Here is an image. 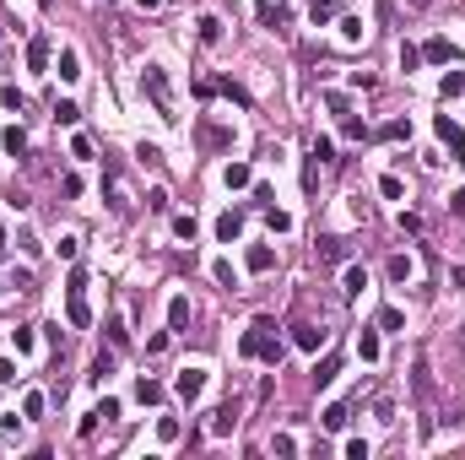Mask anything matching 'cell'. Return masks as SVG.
<instances>
[{
  "mask_svg": "<svg viewBox=\"0 0 465 460\" xmlns=\"http://www.w3.org/2000/svg\"><path fill=\"white\" fill-rule=\"evenodd\" d=\"M271 450H276V455H298V439H292V433H276V439H271Z\"/></svg>",
  "mask_w": 465,
  "mask_h": 460,
  "instance_id": "cell-40",
  "label": "cell"
},
{
  "mask_svg": "<svg viewBox=\"0 0 465 460\" xmlns=\"http://www.w3.org/2000/svg\"><path fill=\"white\" fill-rule=\"evenodd\" d=\"M11 379H17V363H11V357H0V384H11Z\"/></svg>",
  "mask_w": 465,
  "mask_h": 460,
  "instance_id": "cell-47",
  "label": "cell"
},
{
  "mask_svg": "<svg viewBox=\"0 0 465 460\" xmlns=\"http://www.w3.org/2000/svg\"><path fill=\"white\" fill-rule=\"evenodd\" d=\"M411 384H417V396L427 401V352H417V363H411Z\"/></svg>",
  "mask_w": 465,
  "mask_h": 460,
  "instance_id": "cell-27",
  "label": "cell"
},
{
  "mask_svg": "<svg viewBox=\"0 0 465 460\" xmlns=\"http://www.w3.org/2000/svg\"><path fill=\"white\" fill-rule=\"evenodd\" d=\"M136 157H141V163H162V152L152 147V141H141V147H136Z\"/></svg>",
  "mask_w": 465,
  "mask_h": 460,
  "instance_id": "cell-46",
  "label": "cell"
},
{
  "mask_svg": "<svg viewBox=\"0 0 465 460\" xmlns=\"http://www.w3.org/2000/svg\"><path fill=\"white\" fill-rule=\"evenodd\" d=\"M168 325H173V331H184V325H189V298H173V303H168Z\"/></svg>",
  "mask_w": 465,
  "mask_h": 460,
  "instance_id": "cell-21",
  "label": "cell"
},
{
  "mask_svg": "<svg viewBox=\"0 0 465 460\" xmlns=\"http://www.w3.org/2000/svg\"><path fill=\"white\" fill-rule=\"evenodd\" d=\"M136 6H141V11H157V6H162V0H136Z\"/></svg>",
  "mask_w": 465,
  "mask_h": 460,
  "instance_id": "cell-48",
  "label": "cell"
},
{
  "mask_svg": "<svg viewBox=\"0 0 465 460\" xmlns=\"http://www.w3.org/2000/svg\"><path fill=\"white\" fill-rule=\"evenodd\" d=\"M211 276H217L222 287H233V266H227V260H211Z\"/></svg>",
  "mask_w": 465,
  "mask_h": 460,
  "instance_id": "cell-42",
  "label": "cell"
},
{
  "mask_svg": "<svg viewBox=\"0 0 465 460\" xmlns=\"http://www.w3.org/2000/svg\"><path fill=\"white\" fill-rule=\"evenodd\" d=\"M233 428H238V406H233V401L217 406V412H206V433H211V439H233Z\"/></svg>",
  "mask_w": 465,
  "mask_h": 460,
  "instance_id": "cell-5",
  "label": "cell"
},
{
  "mask_svg": "<svg viewBox=\"0 0 465 460\" xmlns=\"http://www.w3.org/2000/svg\"><path fill=\"white\" fill-rule=\"evenodd\" d=\"M195 33H201V43H222V22H217V17H201V22H195Z\"/></svg>",
  "mask_w": 465,
  "mask_h": 460,
  "instance_id": "cell-25",
  "label": "cell"
},
{
  "mask_svg": "<svg viewBox=\"0 0 465 460\" xmlns=\"http://www.w3.org/2000/svg\"><path fill=\"white\" fill-rule=\"evenodd\" d=\"M141 92L152 98L157 120H168V125L179 120V103H173V82H168V71H162V65H146V71H141Z\"/></svg>",
  "mask_w": 465,
  "mask_h": 460,
  "instance_id": "cell-2",
  "label": "cell"
},
{
  "mask_svg": "<svg viewBox=\"0 0 465 460\" xmlns=\"http://www.w3.org/2000/svg\"><path fill=\"white\" fill-rule=\"evenodd\" d=\"M336 6H341V0H308V17H314V27H324V22L336 17Z\"/></svg>",
  "mask_w": 465,
  "mask_h": 460,
  "instance_id": "cell-24",
  "label": "cell"
},
{
  "mask_svg": "<svg viewBox=\"0 0 465 460\" xmlns=\"http://www.w3.org/2000/svg\"><path fill=\"white\" fill-rule=\"evenodd\" d=\"M27 71H49V33H33V43H27Z\"/></svg>",
  "mask_w": 465,
  "mask_h": 460,
  "instance_id": "cell-10",
  "label": "cell"
},
{
  "mask_svg": "<svg viewBox=\"0 0 465 460\" xmlns=\"http://www.w3.org/2000/svg\"><path fill=\"white\" fill-rule=\"evenodd\" d=\"M92 412H98V417H103V422H114V417H120V401H114V396H103V401H98V406H92Z\"/></svg>",
  "mask_w": 465,
  "mask_h": 460,
  "instance_id": "cell-35",
  "label": "cell"
},
{
  "mask_svg": "<svg viewBox=\"0 0 465 460\" xmlns=\"http://www.w3.org/2000/svg\"><path fill=\"white\" fill-rule=\"evenodd\" d=\"M38 6H43V11H49V6H55V0H38Z\"/></svg>",
  "mask_w": 465,
  "mask_h": 460,
  "instance_id": "cell-50",
  "label": "cell"
},
{
  "mask_svg": "<svg viewBox=\"0 0 465 460\" xmlns=\"http://www.w3.org/2000/svg\"><path fill=\"white\" fill-rule=\"evenodd\" d=\"M379 141H411V125H406V120H389V125L379 130Z\"/></svg>",
  "mask_w": 465,
  "mask_h": 460,
  "instance_id": "cell-29",
  "label": "cell"
},
{
  "mask_svg": "<svg viewBox=\"0 0 465 460\" xmlns=\"http://www.w3.org/2000/svg\"><path fill=\"white\" fill-rule=\"evenodd\" d=\"M379 195H385V201H401V195H406V185L395 179V173H385V179H379Z\"/></svg>",
  "mask_w": 465,
  "mask_h": 460,
  "instance_id": "cell-33",
  "label": "cell"
},
{
  "mask_svg": "<svg viewBox=\"0 0 465 460\" xmlns=\"http://www.w3.org/2000/svg\"><path fill=\"white\" fill-rule=\"evenodd\" d=\"M341 450H346V460H368V439H346Z\"/></svg>",
  "mask_w": 465,
  "mask_h": 460,
  "instance_id": "cell-41",
  "label": "cell"
},
{
  "mask_svg": "<svg viewBox=\"0 0 465 460\" xmlns=\"http://www.w3.org/2000/svg\"><path fill=\"white\" fill-rule=\"evenodd\" d=\"M255 17H260V27H287L292 11H287L282 0H255Z\"/></svg>",
  "mask_w": 465,
  "mask_h": 460,
  "instance_id": "cell-8",
  "label": "cell"
},
{
  "mask_svg": "<svg viewBox=\"0 0 465 460\" xmlns=\"http://www.w3.org/2000/svg\"><path fill=\"white\" fill-rule=\"evenodd\" d=\"M0 250H6V222H0Z\"/></svg>",
  "mask_w": 465,
  "mask_h": 460,
  "instance_id": "cell-49",
  "label": "cell"
},
{
  "mask_svg": "<svg viewBox=\"0 0 465 460\" xmlns=\"http://www.w3.org/2000/svg\"><path fill=\"white\" fill-rule=\"evenodd\" d=\"M157 439H162V444H179V422L162 417V422H157Z\"/></svg>",
  "mask_w": 465,
  "mask_h": 460,
  "instance_id": "cell-37",
  "label": "cell"
},
{
  "mask_svg": "<svg viewBox=\"0 0 465 460\" xmlns=\"http://www.w3.org/2000/svg\"><path fill=\"white\" fill-rule=\"evenodd\" d=\"M81 76V55L76 49H60V82H76Z\"/></svg>",
  "mask_w": 465,
  "mask_h": 460,
  "instance_id": "cell-23",
  "label": "cell"
},
{
  "mask_svg": "<svg viewBox=\"0 0 465 460\" xmlns=\"http://www.w3.org/2000/svg\"><path fill=\"white\" fill-rule=\"evenodd\" d=\"M0 141H6V152H11V157H27V130H22V125H11Z\"/></svg>",
  "mask_w": 465,
  "mask_h": 460,
  "instance_id": "cell-20",
  "label": "cell"
},
{
  "mask_svg": "<svg viewBox=\"0 0 465 460\" xmlns=\"http://www.w3.org/2000/svg\"><path fill=\"white\" fill-rule=\"evenodd\" d=\"M460 341H465V325H460Z\"/></svg>",
  "mask_w": 465,
  "mask_h": 460,
  "instance_id": "cell-51",
  "label": "cell"
},
{
  "mask_svg": "<svg viewBox=\"0 0 465 460\" xmlns=\"http://www.w3.org/2000/svg\"><path fill=\"white\" fill-rule=\"evenodd\" d=\"M43 406H49V396H43V390H27V396H22V417L38 422V417H43Z\"/></svg>",
  "mask_w": 465,
  "mask_h": 460,
  "instance_id": "cell-17",
  "label": "cell"
},
{
  "mask_svg": "<svg viewBox=\"0 0 465 460\" xmlns=\"http://www.w3.org/2000/svg\"><path fill=\"white\" fill-rule=\"evenodd\" d=\"M449 217H460V222H465V189H455V195H449Z\"/></svg>",
  "mask_w": 465,
  "mask_h": 460,
  "instance_id": "cell-45",
  "label": "cell"
},
{
  "mask_svg": "<svg viewBox=\"0 0 465 460\" xmlns=\"http://www.w3.org/2000/svg\"><path fill=\"white\" fill-rule=\"evenodd\" d=\"M0 103H6V108H17V114H22V103H27V98H22L17 87H6V92H0Z\"/></svg>",
  "mask_w": 465,
  "mask_h": 460,
  "instance_id": "cell-43",
  "label": "cell"
},
{
  "mask_svg": "<svg viewBox=\"0 0 465 460\" xmlns=\"http://www.w3.org/2000/svg\"><path fill=\"white\" fill-rule=\"evenodd\" d=\"M222 185H227V189H243V185H255L249 163H227V168H222Z\"/></svg>",
  "mask_w": 465,
  "mask_h": 460,
  "instance_id": "cell-16",
  "label": "cell"
},
{
  "mask_svg": "<svg viewBox=\"0 0 465 460\" xmlns=\"http://www.w3.org/2000/svg\"><path fill=\"white\" fill-rule=\"evenodd\" d=\"M173 390H179V401H189V406H195V401L206 396V368H184V374L173 379Z\"/></svg>",
  "mask_w": 465,
  "mask_h": 460,
  "instance_id": "cell-7",
  "label": "cell"
},
{
  "mask_svg": "<svg viewBox=\"0 0 465 460\" xmlns=\"http://www.w3.org/2000/svg\"><path fill=\"white\" fill-rule=\"evenodd\" d=\"M55 120H60V125H76V120H81V108L71 103V98H60V103H55Z\"/></svg>",
  "mask_w": 465,
  "mask_h": 460,
  "instance_id": "cell-32",
  "label": "cell"
},
{
  "mask_svg": "<svg viewBox=\"0 0 465 460\" xmlns=\"http://www.w3.org/2000/svg\"><path fill=\"white\" fill-rule=\"evenodd\" d=\"M238 233H243V217L238 211H222V217H217V244H233Z\"/></svg>",
  "mask_w": 465,
  "mask_h": 460,
  "instance_id": "cell-11",
  "label": "cell"
},
{
  "mask_svg": "<svg viewBox=\"0 0 465 460\" xmlns=\"http://www.w3.org/2000/svg\"><path fill=\"white\" fill-rule=\"evenodd\" d=\"M238 352L243 357H260V363H271V368H282V336H276V319L271 314H260L249 331H243V341H238Z\"/></svg>",
  "mask_w": 465,
  "mask_h": 460,
  "instance_id": "cell-1",
  "label": "cell"
},
{
  "mask_svg": "<svg viewBox=\"0 0 465 460\" xmlns=\"http://www.w3.org/2000/svg\"><path fill=\"white\" fill-rule=\"evenodd\" d=\"M444 98H465V71H444Z\"/></svg>",
  "mask_w": 465,
  "mask_h": 460,
  "instance_id": "cell-30",
  "label": "cell"
},
{
  "mask_svg": "<svg viewBox=\"0 0 465 460\" xmlns=\"http://www.w3.org/2000/svg\"><path fill=\"white\" fill-rule=\"evenodd\" d=\"M357 352H363V363H379V331H363V336H357Z\"/></svg>",
  "mask_w": 465,
  "mask_h": 460,
  "instance_id": "cell-26",
  "label": "cell"
},
{
  "mask_svg": "<svg viewBox=\"0 0 465 460\" xmlns=\"http://www.w3.org/2000/svg\"><path fill=\"white\" fill-rule=\"evenodd\" d=\"M136 401H141V406H157V401H162V384H157V379H136Z\"/></svg>",
  "mask_w": 465,
  "mask_h": 460,
  "instance_id": "cell-22",
  "label": "cell"
},
{
  "mask_svg": "<svg viewBox=\"0 0 465 460\" xmlns=\"http://www.w3.org/2000/svg\"><path fill=\"white\" fill-rule=\"evenodd\" d=\"M341 136H346V141H363L368 130H363V120H352V114H346V120H341Z\"/></svg>",
  "mask_w": 465,
  "mask_h": 460,
  "instance_id": "cell-36",
  "label": "cell"
},
{
  "mask_svg": "<svg viewBox=\"0 0 465 460\" xmlns=\"http://www.w3.org/2000/svg\"><path fill=\"white\" fill-rule=\"evenodd\" d=\"M389 282H411V276H417V260H411V254H389Z\"/></svg>",
  "mask_w": 465,
  "mask_h": 460,
  "instance_id": "cell-13",
  "label": "cell"
},
{
  "mask_svg": "<svg viewBox=\"0 0 465 460\" xmlns=\"http://www.w3.org/2000/svg\"><path fill=\"white\" fill-rule=\"evenodd\" d=\"M422 65V49H411V43H401V71H417Z\"/></svg>",
  "mask_w": 465,
  "mask_h": 460,
  "instance_id": "cell-39",
  "label": "cell"
},
{
  "mask_svg": "<svg viewBox=\"0 0 465 460\" xmlns=\"http://www.w3.org/2000/svg\"><path fill=\"white\" fill-rule=\"evenodd\" d=\"M292 341H298L303 352H320V347H324V331H320V325H292Z\"/></svg>",
  "mask_w": 465,
  "mask_h": 460,
  "instance_id": "cell-12",
  "label": "cell"
},
{
  "mask_svg": "<svg viewBox=\"0 0 465 460\" xmlns=\"http://www.w3.org/2000/svg\"><path fill=\"white\" fill-rule=\"evenodd\" d=\"M455 55H460V49L449 38H427L422 43V60H433V65H455Z\"/></svg>",
  "mask_w": 465,
  "mask_h": 460,
  "instance_id": "cell-9",
  "label": "cell"
},
{
  "mask_svg": "<svg viewBox=\"0 0 465 460\" xmlns=\"http://www.w3.org/2000/svg\"><path fill=\"white\" fill-rule=\"evenodd\" d=\"M173 233L179 238H195V217H173Z\"/></svg>",
  "mask_w": 465,
  "mask_h": 460,
  "instance_id": "cell-44",
  "label": "cell"
},
{
  "mask_svg": "<svg viewBox=\"0 0 465 460\" xmlns=\"http://www.w3.org/2000/svg\"><path fill=\"white\" fill-rule=\"evenodd\" d=\"M314 254H320L324 266H341V260H346V244H341V238H320V244H314Z\"/></svg>",
  "mask_w": 465,
  "mask_h": 460,
  "instance_id": "cell-14",
  "label": "cell"
},
{
  "mask_svg": "<svg viewBox=\"0 0 465 460\" xmlns=\"http://www.w3.org/2000/svg\"><path fill=\"white\" fill-rule=\"evenodd\" d=\"M320 428H330V433H336V428H346V406H341V401H336V406H324Z\"/></svg>",
  "mask_w": 465,
  "mask_h": 460,
  "instance_id": "cell-28",
  "label": "cell"
},
{
  "mask_svg": "<svg viewBox=\"0 0 465 460\" xmlns=\"http://www.w3.org/2000/svg\"><path fill=\"white\" fill-rule=\"evenodd\" d=\"M265 222H271V233H287V228H292V217L276 211V206H265Z\"/></svg>",
  "mask_w": 465,
  "mask_h": 460,
  "instance_id": "cell-34",
  "label": "cell"
},
{
  "mask_svg": "<svg viewBox=\"0 0 465 460\" xmlns=\"http://www.w3.org/2000/svg\"><path fill=\"white\" fill-rule=\"evenodd\" d=\"M433 130H438V141L449 147V163H465V130L455 125L449 114H438V120H433Z\"/></svg>",
  "mask_w": 465,
  "mask_h": 460,
  "instance_id": "cell-4",
  "label": "cell"
},
{
  "mask_svg": "<svg viewBox=\"0 0 465 460\" xmlns=\"http://www.w3.org/2000/svg\"><path fill=\"white\" fill-rule=\"evenodd\" d=\"M341 38L357 43V38H363V22H357V17H341Z\"/></svg>",
  "mask_w": 465,
  "mask_h": 460,
  "instance_id": "cell-38",
  "label": "cell"
},
{
  "mask_svg": "<svg viewBox=\"0 0 465 460\" xmlns=\"http://www.w3.org/2000/svg\"><path fill=\"white\" fill-rule=\"evenodd\" d=\"M406 325V314L395 309V303H389V309H379V331H401Z\"/></svg>",
  "mask_w": 465,
  "mask_h": 460,
  "instance_id": "cell-31",
  "label": "cell"
},
{
  "mask_svg": "<svg viewBox=\"0 0 465 460\" xmlns=\"http://www.w3.org/2000/svg\"><path fill=\"white\" fill-rule=\"evenodd\" d=\"M271 266H276V250H271V244H255V250H249V271L265 276Z\"/></svg>",
  "mask_w": 465,
  "mask_h": 460,
  "instance_id": "cell-15",
  "label": "cell"
},
{
  "mask_svg": "<svg viewBox=\"0 0 465 460\" xmlns=\"http://www.w3.org/2000/svg\"><path fill=\"white\" fill-rule=\"evenodd\" d=\"M195 141H201L206 152H222V147H233V130H227V125H211V120H201V125H195Z\"/></svg>",
  "mask_w": 465,
  "mask_h": 460,
  "instance_id": "cell-6",
  "label": "cell"
},
{
  "mask_svg": "<svg viewBox=\"0 0 465 460\" xmlns=\"http://www.w3.org/2000/svg\"><path fill=\"white\" fill-rule=\"evenodd\" d=\"M65 319H71L76 331L92 325V309H87V271H81V266L65 276Z\"/></svg>",
  "mask_w": 465,
  "mask_h": 460,
  "instance_id": "cell-3",
  "label": "cell"
},
{
  "mask_svg": "<svg viewBox=\"0 0 465 460\" xmlns=\"http://www.w3.org/2000/svg\"><path fill=\"white\" fill-rule=\"evenodd\" d=\"M336 374H341V357H336V352L324 357V363H314V384H320V390H324V384H330Z\"/></svg>",
  "mask_w": 465,
  "mask_h": 460,
  "instance_id": "cell-18",
  "label": "cell"
},
{
  "mask_svg": "<svg viewBox=\"0 0 465 460\" xmlns=\"http://www.w3.org/2000/svg\"><path fill=\"white\" fill-rule=\"evenodd\" d=\"M363 287H368L363 266H346V276H341V293H346V298H357V293H363Z\"/></svg>",
  "mask_w": 465,
  "mask_h": 460,
  "instance_id": "cell-19",
  "label": "cell"
}]
</instances>
